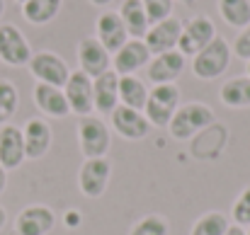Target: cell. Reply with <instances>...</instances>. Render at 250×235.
Masks as SVG:
<instances>
[{
    "label": "cell",
    "mask_w": 250,
    "mask_h": 235,
    "mask_svg": "<svg viewBox=\"0 0 250 235\" xmlns=\"http://www.w3.org/2000/svg\"><path fill=\"white\" fill-rule=\"evenodd\" d=\"M20 107V90L10 80H0V126L10 124Z\"/></svg>",
    "instance_id": "cell-27"
},
{
    "label": "cell",
    "mask_w": 250,
    "mask_h": 235,
    "mask_svg": "<svg viewBox=\"0 0 250 235\" xmlns=\"http://www.w3.org/2000/svg\"><path fill=\"white\" fill-rule=\"evenodd\" d=\"M231 218H233V226L250 228V184H246L241 189V194L236 196V201L231 206Z\"/></svg>",
    "instance_id": "cell-29"
},
{
    "label": "cell",
    "mask_w": 250,
    "mask_h": 235,
    "mask_svg": "<svg viewBox=\"0 0 250 235\" xmlns=\"http://www.w3.org/2000/svg\"><path fill=\"white\" fill-rule=\"evenodd\" d=\"M180 34H182V20L180 17H167L161 22H153L144 37V44L148 46L151 56H158V54H166V51H175L177 49V41H180Z\"/></svg>",
    "instance_id": "cell-11"
},
{
    "label": "cell",
    "mask_w": 250,
    "mask_h": 235,
    "mask_svg": "<svg viewBox=\"0 0 250 235\" xmlns=\"http://www.w3.org/2000/svg\"><path fill=\"white\" fill-rule=\"evenodd\" d=\"M61 7L63 0H27L22 2V17L34 27H44L59 17Z\"/></svg>",
    "instance_id": "cell-23"
},
{
    "label": "cell",
    "mask_w": 250,
    "mask_h": 235,
    "mask_svg": "<svg viewBox=\"0 0 250 235\" xmlns=\"http://www.w3.org/2000/svg\"><path fill=\"white\" fill-rule=\"evenodd\" d=\"M76 54H78V66H81L78 71H83L90 78H97L112 68V54L95 37H83L78 41Z\"/></svg>",
    "instance_id": "cell-13"
},
{
    "label": "cell",
    "mask_w": 250,
    "mask_h": 235,
    "mask_svg": "<svg viewBox=\"0 0 250 235\" xmlns=\"http://www.w3.org/2000/svg\"><path fill=\"white\" fill-rule=\"evenodd\" d=\"M5 7H7V5H5V0H0V20H2V15H5Z\"/></svg>",
    "instance_id": "cell-36"
},
{
    "label": "cell",
    "mask_w": 250,
    "mask_h": 235,
    "mask_svg": "<svg viewBox=\"0 0 250 235\" xmlns=\"http://www.w3.org/2000/svg\"><path fill=\"white\" fill-rule=\"evenodd\" d=\"M219 99L229 109H248L250 107V78L248 76L229 78L221 85V90H219Z\"/></svg>",
    "instance_id": "cell-22"
},
{
    "label": "cell",
    "mask_w": 250,
    "mask_h": 235,
    "mask_svg": "<svg viewBox=\"0 0 250 235\" xmlns=\"http://www.w3.org/2000/svg\"><path fill=\"white\" fill-rule=\"evenodd\" d=\"M32 99L37 104V109L51 119H66L71 114L68 99L63 95V87H54L46 82H37L32 87Z\"/></svg>",
    "instance_id": "cell-18"
},
{
    "label": "cell",
    "mask_w": 250,
    "mask_h": 235,
    "mask_svg": "<svg viewBox=\"0 0 250 235\" xmlns=\"http://www.w3.org/2000/svg\"><path fill=\"white\" fill-rule=\"evenodd\" d=\"M114 0H90V5H95V7H109Z\"/></svg>",
    "instance_id": "cell-34"
},
{
    "label": "cell",
    "mask_w": 250,
    "mask_h": 235,
    "mask_svg": "<svg viewBox=\"0 0 250 235\" xmlns=\"http://www.w3.org/2000/svg\"><path fill=\"white\" fill-rule=\"evenodd\" d=\"M22 138H24V156H27V160H42L49 153L51 141H54L51 124L44 117H32L22 126Z\"/></svg>",
    "instance_id": "cell-15"
},
{
    "label": "cell",
    "mask_w": 250,
    "mask_h": 235,
    "mask_svg": "<svg viewBox=\"0 0 250 235\" xmlns=\"http://www.w3.org/2000/svg\"><path fill=\"white\" fill-rule=\"evenodd\" d=\"M92 107L97 114H112L119 107V76L112 68L92 78Z\"/></svg>",
    "instance_id": "cell-19"
},
{
    "label": "cell",
    "mask_w": 250,
    "mask_h": 235,
    "mask_svg": "<svg viewBox=\"0 0 250 235\" xmlns=\"http://www.w3.org/2000/svg\"><path fill=\"white\" fill-rule=\"evenodd\" d=\"M56 226V214L46 204H29L15 218V235H49Z\"/></svg>",
    "instance_id": "cell-9"
},
{
    "label": "cell",
    "mask_w": 250,
    "mask_h": 235,
    "mask_svg": "<svg viewBox=\"0 0 250 235\" xmlns=\"http://www.w3.org/2000/svg\"><path fill=\"white\" fill-rule=\"evenodd\" d=\"M182 92L175 82H166V85H153L148 90V99L144 107L146 119L151 121V126L156 129H167L170 119L175 117L177 107L182 104Z\"/></svg>",
    "instance_id": "cell-3"
},
{
    "label": "cell",
    "mask_w": 250,
    "mask_h": 235,
    "mask_svg": "<svg viewBox=\"0 0 250 235\" xmlns=\"http://www.w3.org/2000/svg\"><path fill=\"white\" fill-rule=\"evenodd\" d=\"M151 61V51L144 39H129L117 54H112V71L117 76H136Z\"/></svg>",
    "instance_id": "cell-14"
},
{
    "label": "cell",
    "mask_w": 250,
    "mask_h": 235,
    "mask_svg": "<svg viewBox=\"0 0 250 235\" xmlns=\"http://www.w3.org/2000/svg\"><path fill=\"white\" fill-rule=\"evenodd\" d=\"M109 117H112V129H114V134L122 136L124 141H144V138L151 134V121H148L146 114L139 112V109H131V107L119 104Z\"/></svg>",
    "instance_id": "cell-10"
},
{
    "label": "cell",
    "mask_w": 250,
    "mask_h": 235,
    "mask_svg": "<svg viewBox=\"0 0 250 235\" xmlns=\"http://www.w3.org/2000/svg\"><path fill=\"white\" fill-rule=\"evenodd\" d=\"M216 24L211 22V17L207 15H194L187 22H182V34L177 41V51L187 59V56H197L207 44H211L216 39Z\"/></svg>",
    "instance_id": "cell-4"
},
{
    "label": "cell",
    "mask_w": 250,
    "mask_h": 235,
    "mask_svg": "<svg viewBox=\"0 0 250 235\" xmlns=\"http://www.w3.org/2000/svg\"><path fill=\"white\" fill-rule=\"evenodd\" d=\"M27 68H29L32 78L37 82H46V85H54V87H63L68 76H71L68 63L56 51H49V49L34 51L29 63H27Z\"/></svg>",
    "instance_id": "cell-6"
},
{
    "label": "cell",
    "mask_w": 250,
    "mask_h": 235,
    "mask_svg": "<svg viewBox=\"0 0 250 235\" xmlns=\"http://www.w3.org/2000/svg\"><path fill=\"white\" fill-rule=\"evenodd\" d=\"M24 160H27V156H24L22 129L15 124L0 126V165L10 172V170H17Z\"/></svg>",
    "instance_id": "cell-20"
},
{
    "label": "cell",
    "mask_w": 250,
    "mask_h": 235,
    "mask_svg": "<svg viewBox=\"0 0 250 235\" xmlns=\"http://www.w3.org/2000/svg\"><path fill=\"white\" fill-rule=\"evenodd\" d=\"M226 235H248V231L246 228H241V226H229V231H226Z\"/></svg>",
    "instance_id": "cell-32"
},
{
    "label": "cell",
    "mask_w": 250,
    "mask_h": 235,
    "mask_svg": "<svg viewBox=\"0 0 250 235\" xmlns=\"http://www.w3.org/2000/svg\"><path fill=\"white\" fill-rule=\"evenodd\" d=\"M177 2H182V5H194L197 0H177Z\"/></svg>",
    "instance_id": "cell-37"
},
{
    "label": "cell",
    "mask_w": 250,
    "mask_h": 235,
    "mask_svg": "<svg viewBox=\"0 0 250 235\" xmlns=\"http://www.w3.org/2000/svg\"><path fill=\"white\" fill-rule=\"evenodd\" d=\"M15 2H20V5H22V2H27V0H15Z\"/></svg>",
    "instance_id": "cell-39"
},
{
    "label": "cell",
    "mask_w": 250,
    "mask_h": 235,
    "mask_svg": "<svg viewBox=\"0 0 250 235\" xmlns=\"http://www.w3.org/2000/svg\"><path fill=\"white\" fill-rule=\"evenodd\" d=\"M187 59L175 49V51H166L158 56H151L148 66H146V76L153 85H166V82H175L185 73Z\"/></svg>",
    "instance_id": "cell-17"
},
{
    "label": "cell",
    "mask_w": 250,
    "mask_h": 235,
    "mask_svg": "<svg viewBox=\"0 0 250 235\" xmlns=\"http://www.w3.org/2000/svg\"><path fill=\"white\" fill-rule=\"evenodd\" d=\"M219 15L233 29H243L250 24V0H216Z\"/></svg>",
    "instance_id": "cell-25"
},
{
    "label": "cell",
    "mask_w": 250,
    "mask_h": 235,
    "mask_svg": "<svg viewBox=\"0 0 250 235\" xmlns=\"http://www.w3.org/2000/svg\"><path fill=\"white\" fill-rule=\"evenodd\" d=\"M32 46L20 27L5 22L0 24V61L10 68H22L32 59Z\"/></svg>",
    "instance_id": "cell-8"
},
{
    "label": "cell",
    "mask_w": 250,
    "mask_h": 235,
    "mask_svg": "<svg viewBox=\"0 0 250 235\" xmlns=\"http://www.w3.org/2000/svg\"><path fill=\"white\" fill-rule=\"evenodd\" d=\"M229 226L231 223H229V218L221 211H207V214H202L194 221L189 235H226Z\"/></svg>",
    "instance_id": "cell-26"
},
{
    "label": "cell",
    "mask_w": 250,
    "mask_h": 235,
    "mask_svg": "<svg viewBox=\"0 0 250 235\" xmlns=\"http://www.w3.org/2000/svg\"><path fill=\"white\" fill-rule=\"evenodd\" d=\"M248 235H250V228H248Z\"/></svg>",
    "instance_id": "cell-40"
},
{
    "label": "cell",
    "mask_w": 250,
    "mask_h": 235,
    "mask_svg": "<svg viewBox=\"0 0 250 235\" xmlns=\"http://www.w3.org/2000/svg\"><path fill=\"white\" fill-rule=\"evenodd\" d=\"M231 59H233L231 44L224 37H216L197 56H192V73L199 80H216L229 71Z\"/></svg>",
    "instance_id": "cell-2"
},
{
    "label": "cell",
    "mask_w": 250,
    "mask_h": 235,
    "mask_svg": "<svg viewBox=\"0 0 250 235\" xmlns=\"http://www.w3.org/2000/svg\"><path fill=\"white\" fill-rule=\"evenodd\" d=\"M117 12H119V17H122V22H124L131 39H144L146 37V32L151 27V20H148L146 7H144L141 0H122Z\"/></svg>",
    "instance_id": "cell-21"
},
{
    "label": "cell",
    "mask_w": 250,
    "mask_h": 235,
    "mask_svg": "<svg viewBox=\"0 0 250 235\" xmlns=\"http://www.w3.org/2000/svg\"><path fill=\"white\" fill-rule=\"evenodd\" d=\"M246 76L250 78V61H246Z\"/></svg>",
    "instance_id": "cell-38"
},
{
    "label": "cell",
    "mask_w": 250,
    "mask_h": 235,
    "mask_svg": "<svg viewBox=\"0 0 250 235\" xmlns=\"http://www.w3.org/2000/svg\"><path fill=\"white\" fill-rule=\"evenodd\" d=\"M5 187H7V170L0 165V194L5 192Z\"/></svg>",
    "instance_id": "cell-33"
},
{
    "label": "cell",
    "mask_w": 250,
    "mask_h": 235,
    "mask_svg": "<svg viewBox=\"0 0 250 235\" xmlns=\"http://www.w3.org/2000/svg\"><path fill=\"white\" fill-rule=\"evenodd\" d=\"M144 7H146V15L153 22H161V20H167L172 17V7H175V0H141Z\"/></svg>",
    "instance_id": "cell-30"
},
{
    "label": "cell",
    "mask_w": 250,
    "mask_h": 235,
    "mask_svg": "<svg viewBox=\"0 0 250 235\" xmlns=\"http://www.w3.org/2000/svg\"><path fill=\"white\" fill-rule=\"evenodd\" d=\"M95 39L109 51V54H117L131 37L119 17L117 10H102L97 22H95Z\"/></svg>",
    "instance_id": "cell-12"
},
{
    "label": "cell",
    "mask_w": 250,
    "mask_h": 235,
    "mask_svg": "<svg viewBox=\"0 0 250 235\" xmlns=\"http://www.w3.org/2000/svg\"><path fill=\"white\" fill-rule=\"evenodd\" d=\"M5 223H7V211H5V209L0 206V231L5 228Z\"/></svg>",
    "instance_id": "cell-35"
},
{
    "label": "cell",
    "mask_w": 250,
    "mask_h": 235,
    "mask_svg": "<svg viewBox=\"0 0 250 235\" xmlns=\"http://www.w3.org/2000/svg\"><path fill=\"white\" fill-rule=\"evenodd\" d=\"M112 179V160L102 157H85L78 170V189L87 199H100L107 192V184Z\"/></svg>",
    "instance_id": "cell-5"
},
{
    "label": "cell",
    "mask_w": 250,
    "mask_h": 235,
    "mask_svg": "<svg viewBox=\"0 0 250 235\" xmlns=\"http://www.w3.org/2000/svg\"><path fill=\"white\" fill-rule=\"evenodd\" d=\"M148 99V85L139 76H119V104L144 112Z\"/></svg>",
    "instance_id": "cell-24"
},
{
    "label": "cell",
    "mask_w": 250,
    "mask_h": 235,
    "mask_svg": "<svg viewBox=\"0 0 250 235\" xmlns=\"http://www.w3.org/2000/svg\"><path fill=\"white\" fill-rule=\"evenodd\" d=\"M211 124H214V109L209 104L187 102V104L177 107L175 117L167 124V131H170V138H175V141H189Z\"/></svg>",
    "instance_id": "cell-1"
},
{
    "label": "cell",
    "mask_w": 250,
    "mask_h": 235,
    "mask_svg": "<svg viewBox=\"0 0 250 235\" xmlns=\"http://www.w3.org/2000/svg\"><path fill=\"white\" fill-rule=\"evenodd\" d=\"M231 51H233V56H238L241 61H250V24L243 27V29H238Z\"/></svg>",
    "instance_id": "cell-31"
},
{
    "label": "cell",
    "mask_w": 250,
    "mask_h": 235,
    "mask_svg": "<svg viewBox=\"0 0 250 235\" xmlns=\"http://www.w3.org/2000/svg\"><path fill=\"white\" fill-rule=\"evenodd\" d=\"M109 143H112V134H109V126L100 119V117H81L78 121V146H81V153L85 157H102L109 151Z\"/></svg>",
    "instance_id": "cell-7"
},
{
    "label": "cell",
    "mask_w": 250,
    "mask_h": 235,
    "mask_svg": "<svg viewBox=\"0 0 250 235\" xmlns=\"http://www.w3.org/2000/svg\"><path fill=\"white\" fill-rule=\"evenodd\" d=\"M63 95H66L73 114L87 117L95 112V107H92V78L85 76L83 71H71V76L63 85Z\"/></svg>",
    "instance_id": "cell-16"
},
{
    "label": "cell",
    "mask_w": 250,
    "mask_h": 235,
    "mask_svg": "<svg viewBox=\"0 0 250 235\" xmlns=\"http://www.w3.org/2000/svg\"><path fill=\"white\" fill-rule=\"evenodd\" d=\"M167 231H170V226L161 214H148L131 226L129 235H167Z\"/></svg>",
    "instance_id": "cell-28"
}]
</instances>
